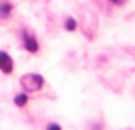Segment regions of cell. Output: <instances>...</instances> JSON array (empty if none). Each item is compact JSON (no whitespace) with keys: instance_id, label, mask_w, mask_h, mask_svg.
Segmentation results:
<instances>
[{"instance_id":"obj_1","label":"cell","mask_w":135,"mask_h":130,"mask_svg":"<svg viewBox=\"0 0 135 130\" xmlns=\"http://www.w3.org/2000/svg\"><path fill=\"white\" fill-rule=\"evenodd\" d=\"M19 84L22 87V91H26L27 94L29 93H38V91L43 89L45 86V77L38 72H27L24 75H21Z\"/></svg>"},{"instance_id":"obj_2","label":"cell","mask_w":135,"mask_h":130,"mask_svg":"<svg viewBox=\"0 0 135 130\" xmlns=\"http://www.w3.org/2000/svg\"><path fill=\"white\" fill-rule=\"evenodd\" d=\"M21 43H22L24 50H26L27 53H38V51H40V43H38V40L34 38V34L29 33L27 29L21 31Z\"/></svg>"},{"instance_id":"obj_3","label":"cell","mask_w":135,"mask_h":130,"mask_svg":"<svg viewBox=\"0 0 135 130\" xmlns=\"http://www.w3.org/2000/svg\"><path fill=\"white\" fill-rule=\"evenodd\" d=\"M0 72L9 75V74L14 72V60L7 51L0 50Z\"/></svg>"},{"instance_id":"obj_4","label":"cell","mask_w":135,"mask_h":130,"mask_svg":"<svg viewBox=\"0 0 135 130\" xmlns=\"http://www.w3.org/2000/svg\"><path fill=\"white\" fill-rule=\"evenodd\" d=\"M27 101H29V96H27L26 91H21V93H17L16 96H14V104H16L17 108H24L27 104Z\"/></svg>"},{"instance_id":"obj_5","label":"cell","mask_w":135,"mask_h":130,"mask_svg":"<svg viewBox=\"0 0 135 130\" xmlns=\"http://www.w3.org/2000/svg\"><path fill=\"white\" fill-rule=\"evenodd\" d=\"M63 27H65V31H69V33H74V31H75L77 27H79V22H77V19H75V17L69 16V17H65Z\"/></svg>"},{"instance_id":"obj_6","label":"cell","mask_w":135,"mask_h":130,"mask_svg":"<svg viewBox=\"0 0 135 130\" xmlns=\"http://www.w3.org/2000/svg\"><path fill=\"white\" fill-rule=\"evenodd\" d=\"M12 10H14V5H12L10 2L0 3V17H2V19H7V17H10Z\"/></svg>"},{"instance_id":"obj_7","label":"cell","mask_w":135,"mask_h":130,"mask_svg":"<svg viewBox=\"0 0 135 130\" xmlns=\"http://www.w3.org/2000/svg\"><path fill=\"white\" fill-rule=\"evenodd\" d=\"M106 2H109L111 5H115V7H123L128 0H106Z\"/></svg>"},{"instance_id":"obj_8","label":"cell","mask_w":135,"mask_h":130,"mask_svg":"<svg viewBox=\"0 0 135 130\" xmlns=\"http://www.w3.org/2000/svg\"><path fill=\"white\" fill-rule=\"evenodd\" d=\"M46 128H48V130H60V128H62V127H60V125L58 123H48V125H46Z\"/></svg>"}]
</instances>
